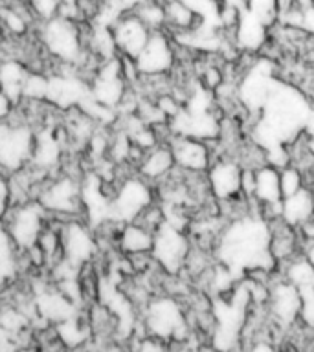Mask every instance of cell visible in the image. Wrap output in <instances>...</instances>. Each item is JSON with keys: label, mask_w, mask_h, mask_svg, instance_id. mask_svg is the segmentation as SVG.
<instances>
[{"label": "cell", "mask_w": 314, "mask_h": 352, "mask_svg": "<svg viewBox=\"0 0 314 352\" xmlns=\"http://www.w3.org/2000/svg\"><path fill=\"white\" fill-rule=\"evenodd\" d=\"M39 43L48 52L50 57L59 60L61 65H79L83 63V57L88 55L81 26L76 19H68L65 15H55L43 21Z\"/></svg>", "instance_id": "obj_1"}, {"label": "cell", "mask_w": 314, "mask_h": 352, "mask_svg": "<svg viewBox=\"0 0 314 352\" xmlns=\"http://www.w3.org/2000/svg\"><path fill=\"white\" fill-rule=\"evenodd\" d=\"M48 220V211L41 206L39 200H28L10 206L2 219V224L17 250L24 252L33 244H37Z\"/></svg>", "instance_id": "obj_2"}, {"label": "cell", "mask_w": 314, "mask_h": 352, "mask_svg": "<svg viewBox=\"0 0 314 352\" xmlns=\"http://www.w3.org/2000/svg\"><path fill=\"white\" fill-rule=\"evenodd\" d=\"M191 250V239L186 231L165 222L154 231L153 255L154 263L165 275H180Z\"/></svg>", "instance_id": "obj_3"}, {"label": "cell", "mask_w": 314, "mask_h": 352, "mask_svg": "<svg viewBox=\"0 0 314 352\" xmlns=\"http://www.w3.org/2000/svg\"><path fill=\"white\" fill-rule=\"evenodd\" d=\"M154 200H156V197H154V186L149 184L138 173L136 176L123 178L120 186L116 187L112 198H110L112 220L120 222V224L132 222Z\"/></svg>", "instance_id": "obj_4"}, {"label": "cell", "mask_w": 314, "mask_h": 352, "mask_svg": "<svg viewBox=\"0 0 314 352\" xmlns=\"http://www.w3.org/2000/svg\"><path fill=\"white\" fill-rule=\"evenodd\" d=\"M37 200L48 213L55 214V217H72L74 219L83 213L81 186L72 176H61V178H55V180L41 186Z\"/></svg>", "instance_id": "obj_5"}, {"label": "cell", "mask_w": 314, "mask_h": 352, "mask_svg": "<svg viewBox=\"0 0 314 352\" xmlns=\"http://www.w3.org/2000/svg\"><path fill=\"white\" fill-rule=\"evenodd\" d=\"M140 76H160L171 74L175 66V43L167 30L151 32L147 44L134 59Z\"/></svg>", "instance_id": "obj_6"}, {"label": "cell", "mask_w": 314, "mask_h": 352, "mask_svg": "<svg viewBox=\"0 0 314 352\" xmlns=\"http://www.w3.org/2000/svg\"><path fill=\"white\" fill-rule=\"evenodd\" d=\"M63 258L72 266L83 270L98 252V236L81 220H70L61 230Z\"/></svg>", "instance_id": "obj_7"}, {"label": "cell", "mask_w": 314, "mask_h": 352, "mask_svg": "<svg viewBox=\"0 0 314 352\" xmlns=\"http://www.w3.org/2000/svg\"><path fill=\"white\" fill-rule=\"evenodd\" d=\"M112 37L118 54L121 57H129V59H136L138 54L142 52L143 46L147 44L151 37V30L143 24L134 11H123L112 24Z\"/></svg>", "instance_id": "obj_8"}, {"label": "cell", "mask_w": 314, "mask_h": 352, "mask_svg": "<svg viewBox=\"0 0 314 352\" xmlns=\"http://www.w3.org/2000/svg\"><path fill=\"white\" fill-rule=\"evenodd\" d=\"M209 191L213 195L217 202L236 198L241 192V178H242V165L236 158H222L213 160L206 170Z\"/></svg>", "instance_id": "obj_9"}, {"label": "cell", "mask_w": 314, "mask_h": 352, "mask_svg": "<svg viewBox=\"0 0 314 352\" xmlns=\"http://www.w3.org/2000/svg\"><path fill=\"white\" fill-rule=\"evenodd\" d=\"M167 143H169L173 160L178 169L189 170V173H206L208 170L209 164H211V151H209L208 142L191 136L173 134Z\"/></svg>", "instance_id": "obj_10"}, {"label": "cell", "mask_w": 314, "mask_h": 352, "mask_svg": "<svg viewBox=\"0 0 314 352\" xmlns=\"http://www.w3.org/2000/svg\"><path fill=\"white\" fill-rule=\"evenodd\" d=\"M173 169H175V160H173L169 143H156L154 147L147 148L143 153L142 160H140V164L136 167V173L142 178H145L149 184L156 186Z\"/></svg>", "instance_id": "obj_11"}, {"label": "cell", "mask_w": 314, "mask_h": 352, "mask_svg": "<svg viewBox=\"0 0 314 352\" xmlns=\"http://www.w3.org/2000/svg\"><path fill=\"white\" fill-rule=\"evenodd\" d=\"M35 308L48 323H61L76 316V302L66 297L59 288H46L39 292L35 299Z\"/></svg>", "instance_id": "obj_12"}, {"label": "cell", "mask_w": 314, "mask_h": 352, "mask_svg": "<svg viewBox=\"0 0 314 352\" xmlns=\"http://www.w3.org/2000/svg\"><path fill=\"white\" fill-rule=\"evenodd\" d=\"M30 72L32 70L15 57H6L0 63V87L13 104H19L24 98V85Z\"/></svg>", "instance_id": "obj_13"}, {"label": "cell", "mask_w": 314, "mask_h": 352, "mask_svg": "<svg viewBox=\"0 0 314 352\" xmlns=\"http://www.w3.org/2000/svg\"><path fill=\"white\" fill-rule=\"evenodd\" d=\"M253 200H258L261 209L269 206H278L283 200L281 195L280 169L274 165H263L255 169V186H253Z\"/></svg>", "instance_id": "obj_14"}, {"label": "cell", "mask_w": 314, "mask_h": 352, "mask_svg": "<svg viewBox=\"0 0 314 352\" xmlns=\"http://www.w3.org/2000/svg\"><path fill=\"white\" fill-rule=\"evenodd\" d=\"M154 233L145 230L136 222H127L120 228L116 236V246L123 255H134V253H151L153 250Z\"/></svg>", "instance_id": "obj_15"}, {"label": "cell", "mask_w": 314, "mask_h": 352, "mask_svg": "<svg viewBox=\"0 0 314 352\" xmlns=\"http://www.w3.org/2000/svg\"><path fill=\"white\" fill-rule=\"evenodd\" d=\"M281 217L294 228H300L303 222L314 219V192L308 187L283 198L281 202Z\"/></svg>", "instance_id": "obj_16"}, {"label": "cell", "mask_w": 314, "mask_h": 352, "mask_svg": "<svg viewBox=\"0 0 314 352\" xmlns=\"http://www.w3.org/2000/svg\"><path fill=\"white\" fill-rule=\"evenodd\" d=\"M131 11H134L138 19L151 30H165V10L162 0H142Z\"/></svg>", "instance_id": "obj_17"}, {"label": "cell", "mask_w": 314, "mask_h": 352, "mask_svg": "<svg viewBox=\"0 0 314 352\" xmlns=\"http://www.w3.org/2000/svg\"><path fill=\"white\" fill-rule=\"evenodd\" d=\"M17 252L19 250L0 220V285L8 283V279L17 272Z\"/></svg>", "instance_id": "obj_18"}, {"label": "cell", "mask_w": 314, "mask_h": 352, "mask_svg": "<svg viewBox=\"0 0 314 352\" xmlns=\"http://www.w3.org/2000/svg\"><path fill=\"white\" fill-rule=\"evenodd\" d=\"M244 10L258 16L266 28H272L280 16V0H242Z\"/></svg>", "instance_id": "obj_19"}, {"label": "cell", "mask_w": 314, "mask_h": 352, "mask_svg": "<svg viewBox=\"0 0 314 352\" xmlns=\"http://www.w3.org/2000/svg\"><path fill=\"white\" fill-rule=\"evenodd\" d=\"M280 182H281V195L283 198L291 197L297 192L302 187H305V178H303V170L297 169L296 165L286 164L285 167L280 169Z\"/></svg>", "instance_id": "obj_20"}, {"label": "cell", "mask_w": 314, "mask_h": 352, "mask_svg": "<svg viewBox=\"0 0 314 352\" xmlns=\"http://www.w3.org/2000/svg\"><path fill=\"white\" fill-rule=\"evenodd\" d=\"M297 323L314 330V283L300 286V319Z\"/></svg>", "instance_id": "obj_21"}, {"label": "cell", "mask_w": 314, "mask_h": 352, "mask_svg": "<svg viewBox=\"0 0 314 352\" xmlns=\"http://www.w3.org/2000/svg\"><path fill=\"white\" fill-rule=\"evenodd\" d=\"M0 327L8 330L11 336L19 334L28 327L26 314L17 308H2L0 310Z\"/></svg>", "instance_id": "obj_22"}, {"label": "cell", "mask_w": 314, "mask_h": 352, "mask_svg": "<svg viewBox=\"0 0 314 352\" xmlns=\"http://www.w3.org/2000/svg\"><path fill=\"white\" fill-rule=\"evenodd\" d=\"M11 206V191H10V178L0 173V220L4 219L6 211Z\"/></svg>", "instance_id": "obj_23"}, {"label": "cell", "mask_w": 314, "mask_h": 352, "mask_svg": "<svg viewBox=\"0 0 314 352\" xmlns=\"http://www.w3.org/2000/svg\"><path fill=\"white\" fill-rule=\"evenodd\" d=\"M11 110H13V103L10 101V98L6 96V92L0 87V121L8 120L11 114Z\"/></svg>", "instance_id": "obj_24"}]
</instances>
